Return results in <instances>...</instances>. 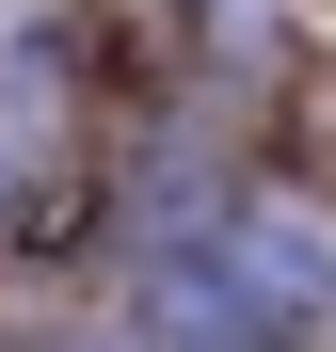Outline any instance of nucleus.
<instances>
[{"mask_svg": "<svg viewBox=\"0 0 336 352\" xmlns=\"http://www.w3.org/2000/svg\"><path fill=\"white\" fill-rule=\"evenodd\" d=\"M144 336L160 352H320L336 336V241L289 224V208H224L192 241H160Z\"/></svg>", "mask_w": 336, "mask_h": 352, "instance_id": "obj_1", "label": "nucleus"}]
</instances>
